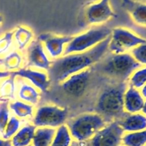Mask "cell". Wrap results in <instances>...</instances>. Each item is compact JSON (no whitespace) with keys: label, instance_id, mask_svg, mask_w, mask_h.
<instances>
[{"label":"cell","instance_id":"1","mask_svg":"<svg viewBox=\"0 0 146 146\" xmlns=\"http://www.w3.org/2000/svg\"><path fill=\"white\" fill-rule=\"evenodd\" d=\"M110 36L88 51L68 54L56 60L48 70L49 78L56 83L63 82L73 74L81 72L96 63L108 49Z\"/></svg>","mask_w":146,"mask_h":146},{"label":"cell","instance_id":"2","mask_svg":"<svg viewBox=\"0 0 146 146\" xmlns=\"http://www.w3.org/2000/svg\"><path fill=\"white\" fill-rule=\"evenodd\" d=\"M125 83L108 88L101 94L96 104V111L106 117H120L124 113Z\"/></svg>","mask_w":146,"mask_h":146},{"label":"cell","instance_id":"3","mask_svg":"<svg viewBox=\"0 0 146 146\" xmlns=\"http://www.w3.org/2000/svg\"><path fill=\"white\" fill-rule=\"evenodd\" d=\"M104 126L105 121L98 114H83L68 123L70 134L79 143L89 140Z\"/></svg>","mask_w":146,"mask_h":146},{"label":"cell","instance_id":"4","mask_svg":"<svg viewBox=\"0 0 146 146\" xmlns=\"http://www.w3.org/2000/svg\"><path fill=\"white\" fill-rule=\"evenodd\" d=\"M117 17L110 5L109 0H99L85 4L78 16V25L80 27L97 25Z\"/></svg>","mask_w":146,"mask_h":146},{"label":"cell","instance_id":"5","mask_svg":"<svg viewBox=\"0 0 146 146\" xmlns=\"http://www.w3.org/2000/svg\"><path fill=\"white\" fill-rule=\"evenodd\" d=\"M112 30L103 27L88 30L86 32L73 37L67 44L64 55L76 54L88 51L111 36Z\"/></svg>","mask_w":146,"mask_h":146},{"label":"cell","instance_id":"6","mask_svg":"<svg viewBox=\"0 0 146 146\" xmlns=\"http://www.w3.org/2000/svg\"><path fill=\"white\" fill-rule=\"evenodd\" d=\"M141 64L129 54H113L102 64V71L107 75L124 81Z\"/></svg>","mask_w":146,"mask_h":146},{"label":"cell","instance_id":"7","mask_svg":"<svg viewBox=\"0 0 146 146\" xmlns=\"http://www.w3.org/2000/svg\"><path fill=\"white\" fill-rule=\"evenodd\" d=\"M111 35L108 49L114 54H124L125 51L140 44H146V39L135 35L126 29L120 27L114 29Z\"/></svg>","mask_w":146,"mask_h":146},{"label":"cell","instance_id":"8","mask_svg":"<svg viewBox=\"0 0 146 146\" xmlns=\"http://www.w3.org/2000/svg\"><path fill=\"white\" fill-rule=\"evenodd\" d=\"M68 115L66 108L56 106H44L37 110L34 119V126L57 128L64 124Z\"/></svg>","mask_w":146,"mask_h":146},{"label":"cell","instance_id":"9","mask_svg":"<svg viewBox=\"0 0 146 146\" xmlns=\"http://www.w3.org/2000/svg\"><path fill=\"white\" fill-rule=\"evenodd\" d=\"M123 133L118 122L111 123L89 140L81 143L83 146H118L122 141Z\"/></svg>","mask_w":146,"mask_h":146},{"label":"cell","instance_id":"10","mask_svg":"<svg viewBox=\"0 0 146 146\" xmlns=\"http://www.w3.org/2000/svg\"><path fill=\"white\" fill-rule=\"evenodd\" d=\"M90 74V70L87 69L73 74L63 81L61 86L63 90L71 96L76 97L81 96L88 86Z\"/></svg>","mask_w":146,"mask_h":146},{"label":"cell","instance_id":"11","mask_svg":"<svg viewBox=\"0 0 146 146\" xmlns=\"http://www.w3.org/2000/svg\"><path fill=\"white\" fill-rule=\"evenodd\" d=\"M74 36H58L52 34H42L38 36V40L43 42L46 49L51 57L56 58L64 52V47L68 44Z\"/></svg>","mask_w":146,"mask_h":146},{"label":"cell","instance_id":"12","mask_svg":"<svg viewBox=\"0 0 146 146\" xmlns=\"http://www.w3.org/2000/svg\"><path fill=\"white\" fill-rule=\"evenodd\" d=\"M28 58L29 65L37 68L48 70L51 64L44 52L41 42L38 40L33 42L29 48Z\"/></svg>","mask_w":146,"mask_h":146},{"label":"cell","instance_id":"13","mask_svg":"<svg viewBox=\"0 0 146 146\" xmlns=\"http://www.w3.org/2000/svg\"><path fill=\"white\" fill-rule=\"evenodd\" d=\"M122 7L133 21L146 27V4L135 0H122Z\"/></svg>","mask_w":146,"mask_h":146},{"label":"cell","instance_id":"14","mask_svg":"<svg viewBox=\"0 0 146 146\" xmlns=\"http://www.w3.org/2000/svg\"><path fill=\"white\" fill-rule=\"evenodd\" d=\"M15 76L23 77L27 78L35 86L44 92H47L50 86V78L44 73L33 71L31 69H20L13 73Z\"/></svg>","mask_w":146,"mask_h":146},{"label":"cell","instance_id":"15","mask_svg":"<svg viewBox=\"0 0 146 146\" xmlns=\"http://www.w3.org/2000/svg\"><path fill=\"white\" fill-rule=\"evenodd\" d=\"M144 100L136 88L131 86L124 95V108L131 113L142 111L144 106Z\"/></svg>","mask_w":146,"mask_h":146},{"label":"cell","instance_id":"16","mask_svg":"<svg viewBox=\"0 0 146 146\" xmlns=\"http://www.w3.org/2000/svg\"><path fill=\"white\" fill-rule=\"evenodd\" d=\"M123 131L137 132L146 129V117L141 114H132L118 123Z\"/></svg>","mask_w":146,"mask_h":146},{"label":"cell","instance_id":"17","mask_svg":"<svg viewBox=\"0 0 146 146\" xmlns=\"http://www.w3.org/2000/svg\"><path fill=\"white\" fill-rule=\"evenodd\" d=\"M36 128L33 125H25L13 136L11 143L12 146H29L34 138Z\"/></svg>","mask_w":146,"mask_h":146},{"label":"cell","instance_id":"18","mask_svg":"<svg viewBox=\"0 0 146 146\" xmlns=\"http://www.w3.org/2000/svg\"><path fill=\"white\" fill-rule=\"evenodd\" d=\"M56 134L52 128H39L35 131L33 138V146H51Z\"/></svg>","mask_w":146,"mask_h":146},{"label":"cell","instance_id":"19","mask_svg":"<svg viewBox=\"0 0 146 146\" xmlns=\"http://www.w3.org/2000/svg\"><path fill=\"white\" fill-rule=\"evenodd\" d=\"M15 76L11 73V76L4 80L0 85V101H8L15 98Z\"/></svg>","mask_w":146,"mask_h":146},{"label":"cell","instance_id":"20","mask_svg":"<svg viewBox=\"0 0 146 146\" xmlns=\"http://www.w3.org/2000/svg\"><path fill=\"white\" fill-rule=\"evenodd\" d=\"M125 146H145L146 145V130L126 134L122 138Z\"/></svg>","mask_w":146,"mask_h":146},{"label":"cell","instance_id":"21","mask_svg":"<svg viewBox=\"0 0 146 146\" xmlns=\"http://www.w3.org/2000/svg\"><path fill=\"white\" fill-rule=\"evenodd\" d=\"M71 144V135L68 128L62 125L56 131L55 136L51 146H70Z\"/></svg>","mask_w":146,"mask_h":146},{"label":"cell","instance_id":"22","mask_svg":"<svg viewBox=\"0 0 146 146\" xmlns=\"http://www.w3.org/2000/svg\"><path fill=\"white\" fill-rule=\"evenodd\" d=\"M14 36L19 48L22 50L30 42L33 37V34L31 30L27 27H18L14 32Z\"/></svg>","mask_w":146,"mask_h":146},{"label":"cell","instance_id":"23","mask_svg":"<svg viewBox=\"0 0 146 146\" xmlns=\"http://www.w3.org/2000/svg\"><path fill=\"white\" fill-rule=\"evenodd\" d=\"M21 62L22 58L17 51H13L4 58H0V66L8 71L18 69L21 66Z\"/></svg>","mask_w":146,"mask_h":146},{"label":"cell","instance_id":"24","mask_svg":"<svg viewBox=\"0 0 146 146\" xmlns=\"http://www.w3.org/2000/svg\"><path fill=\"white\" fill-rule=\"evenodd\" d=\"M19 97L20 99L29 102L32 104H36L38 102L39 98V94L34 87L28 85V84H23L19 91Z\"/></svg>","mask_w":146,"mask_h":146},{"label":"cell","instance_id":"25","mask_svg":"<svg viewBox=\"0 0 146 146\" xmlns=\"http://www.w3.org/2000/svg\"><path fill=\"white\" fill-rule=\"evenodd\" d=\"M10 108L14 112L16 115L19 118L31 116L33 114V106L21 101H14L9 105Z\"/></svg>","mask_w":146,"mask_h":146},{"label":"cell","instance_id":"26","mask_svg":"<svg viewBox=\"0 0 146 146\" xmlns=\"http://www.w3.org/2000/svg\"><path fill=\"white\" fill-rule=\"evenodd\" d=\"M20 121L18 118L12 116L9 120L2 133V138L4 140H9L14 136L19 129Z\"/></svg>","mask_w":146,"mask_h":146},{"label":"cell","instance_id":"27","mask_svg":"<svg viewBox=\"0 0 146 146\" xmlns=\"http://www.w3.org/2000/svg\"><path fill=\"white\" fill-rule=\"evenodd\" d=\"M146 84V68L138 70L131 78V86L135 88L143 87Z\"/></svg>","mask_w":146,"mask_h":146},{"label":"cell","instance_id":"28","mask_svg":"<svg viewBox=\"0 0 146 146\" xmlns=\"http://www.w3.org/2000/svg\"><path fill=\"white\" fill-rule=\"evenodd\" d=\"M8 101L0 103V133L2 134L9 120V111Z\"/></svg>","mask_w":146,"mask_h":146},{"label":"cell","instance_id":"29","mask_svg":"<svg viewBox=\"0 0 146 146\" xmlns=\"http://www.w3.org/2000/svg\"><path fill=\"white\" fill-rule=\"evenodd\" d=\"M133 57L141 64L146 65V44H140L131 51Z\"/></svg>","mask_w":146,"mask_h":146},{"label":"cell","instance_id":"30","mask_svg":"<svg viewBox=\"0 0 146 146\" xmlns=\"http://www.w3.org/2000/svg\"><path fill=\"white\" fill-rule=\"evenodd\" d=\"M13 36H14V32L9 31L5 33L0 38V55L7 51L11 46L13 41Z\"/></svg>","mask_w":146,"mask_h":146},{"label":"cell","instance_id":"31","mask_svg":"<svg viewBox=\"0 0 146 146\" xmlns=\"http://www.w3.org/2000/svg\"><path fill=\"white\" fill-rule=\"evenodd\" d=\"M0 146H12L9 140L0 139Z\"/></svg>","mask_w":146,"mask_h":146},{"label":"cell","instance_id":"32","mask_svg":"<svg viewBox=\"0 0 146 146\" xmlns=\"http://www.w3.org/2000/svg\"><path fill=\"white\" fill-rule=\"evenodd\" d=\"M11 73L9 71H0V78H8L11 76Z\"/></svg>","mask_w":146,"mask_h":146},{"label":"cell","instance_id":"33","mask_svg":"<svg viewBox=\"0 0 146 146\" xmlns=\"http://www.w3.org/2000/svg\"><path fill=\"white\" fill-rule=\"evenodd\" d=\"M70 146H83V145H81V143L77 142V141H74V142L71 143V145H70Z\"/></svg>","mask_w":146,"mask_h":146},{"label":"cell","instance_id":"34","mask_svg":"<svg viewBox=\"0 0 146 146\" xmlns=\"http://www.w3.org/2000/svg\"><path fill=\"white\" fill-rule=\"evenodd\" d=\"M142 95L145 98H146V84L142 88Z\"/></svg>","mask_w":146,"mask_h":146},{"label":"cell","instance_id":"35","mask_svg":"<svg viewBox=\"0 0 146 146\" xmlns=\"http://www.w3.org/2000/svg\"><path fill=\"white\" fill-rule=\"evenodd\" d=\"M142 111L143 112V113H145L146 115V102H145V104H144V106L143 108Z\"/></svg>","mask_w":146,"mask_h":146},{"label":"cell","instance_id":"36","mask_svg":"<svg viewBox=\"0 0 146 146\" xmlns=\"http://www.w3.org/2000/svg\"><path fill=\"white\" fill-rule=\"evenodd\" d=\"M2 21H3V18H2V16L0 15V26H1V24H2Z\"/></svg>","mask_w":146,"mask_h":146},{"label":"cell","instance_id":"37","mask_svg":"<svg viewBox=\"0 0 146 146\" xmlns=\"http://www.w3.org/2000/svg\"><path fill=\"white\" fill-rule=\"evenodd\" d=\"M29 146H32V145H29Z\"/></svg>","mask_w":146,"mask_h":146},{"label":"cell","instance_id":"38","mask_svg":"<svg viewBox=\"0 0 146 146\" xmlns=\"http://www.w3.org/2000/svg\"><path fill=\"white\" fill-rule=\"evenodd\" d=\"M118 146H121V145H118Z\"/></svg>","mask_w":146,"mask_h":146},{"label":"cell","instance_id":"39","mask_svg":"<svg viewBox=\"0 0 146 146\" xmlns=\"http://www.w3.org/2000/svg\"><path fill=\"white\" fill-rule=\"evenodd\" d=\"M145 146H146V145H145Z\"/></svg>","mask_w":146,"mask_h":146}]
</instances>
